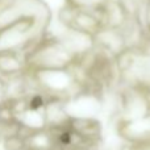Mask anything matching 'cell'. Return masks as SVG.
I'll list each match as a JSON object with an SVG mask.
<instances>
[{"mask_svg": "<svg viewBox=\"0 0 150 150\" xmlns=\"http://www.w3.org/2000/svg\"><path fill=\"white\" fill-rule=\"evenodd\" d=\"M41 105H42V98H40V96H36V98L32 100V103H30V107H32L33 109L40 108Z\"/></svg>", "mask_w": 150, "mask_h": 150, "instance_id": "6da1fadb", "label": "cell"}]
</instances>
